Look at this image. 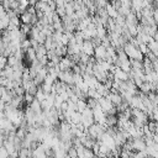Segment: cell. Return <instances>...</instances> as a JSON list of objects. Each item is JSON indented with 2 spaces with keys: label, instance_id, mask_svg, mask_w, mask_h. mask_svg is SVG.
Wrapping results in <instances>:
<instances>
[{
  "label": "cell",
  "instance_id": "obj_1",
  "mask_svg": "<svg viewBox=\"0 0 158 158\" xmlns=\"http://www.w3.org/2000/svg\"><path fill=\"white\" fill-rule=\"evenodd\" d=\"M123 51H125V53L127 54V57H128L131 60H139V62H143V59H144V56L141 53V51H139L137 47H135L132 43H130V42H127V43L123 46Z\"/></svg>",
  "mask_w": 158,
  "mask_h": 158
},
{
  "label": "cell",
  "instance_id": "obj_2",
  "mask_svg": "<svg viewBox=\"0 0 158 158\" xmlns=\"http://www.w3.org/2000/svg\"><path fill=\"white\" fill-rule=\"evenodd\" d=\"M73 77H74V73L72 70H64V72H59L58 74V79L59 81L67 84V85H74V80H73Z\"/></svg>",
  "mask_w": 158,
  "mask_h": 158
},
{
  "label": "cell",
  "instance_id": "obj_3",
  "mask_svg": "<svg viewBox=\"0 0 158 158\" xmlns=\"http://www.w3.org/2000/svg\"><path fill=\"white\" fill-rule=\"evenodd\" d=\"M99 142L102 143V144H105L110 151H114V149L117 148L116 144H115V139H114V137H112L111 135H109L106 131H105V133L101 136V138L99 139Z\"/></svg>",
  "mask_w": 158,
  "mask_h": 158
},
{
  "label": "cell",
  "instance_id": "obj_4",
  "mask_svg": "<svg viewBox=\"0 0 158 158\" xmlns=\"http://www.w3.org/2000/svg\"><path fill=\"white\" fill-rule=\"evenodd\" d=\"M73 65H74V63H73L72 58H70V57H68V56L62 57V58H60V60H59V64H58V67H59L60 72L70 70V68H73Z\"/></svg>",
  "mask_w": 158,
  "mask_h": 158
},
{
  "label": "cell",
  "instance_id": "obj_5",
  "mask_svg": "<svg viewBox=\"0 0 158 158\" xmlns=\"http://www.w3.org/2000/svg\"><path fill=\"white\" fill-rule=\"evenodd\" d=\"M106 52L107 49L104 47V46H98L95 47V51H94V58L96 59V62H100V60H105L106 59Z\"/></svg>",
  "mask_w": 158,
  "mask_h": 158
},
{
  "label": "cell",
  "instance_id": "obj_6",
  "mask_svg": "<svg viewBox=\"0 0 158 158\" xmlns=\"http://www.w3.org/2000/svg\"><path fill=\"white\" fill-rule=\"evenodd\" d=\"M94 51H95V46L93 44L91 40H88V41H84L83 44H81V53H85L88 56H94Z\"/></svg>",
  "mask_w": 158,
  "mask_h": 158
},
{
  "label": "cell",
  "instance_id": "obj_7",
  "mask_svg": "<svg viewBox=\"0 0 158 158\" xmlns=\"http://www.w3.org/2000/svg\"><path fill=\"white\" fill-rule=\"evenodd\" d=\"M114 81H127L130 80V77H128V73L123 72L122 69H120L118 67L116 68L115 73H114Z\"/></svg>",
  "mask_w": 158,
  "mask_h": 158
},
{
  "label": "cell",
  "instance_id": "obj_8",
  "mask_svg": "<svg viewBox=\"0 0 158 158\" xmlns=\"http://www.w3.org/2000/svg\"><path fill=\"white\" fill-rule=\"evenodd\" d=\"M132 148H133V151H136V152L146 151L147 146H146L144 138H135V139H132Z\"/></svg>",
  "mask_w": 158,
  "mask_h": 158
},
{
  "label": "cell",
  "instance_id": "obj_9",
  "mask_svg": "<svg viewBox=\"0 0 158 158\" xmlns=\"http://www.w3.org/2000/svg\"><path fill=\"white\" fill-rule=\"evenodd\" d=\"M106 98H107V99H110V101L112 102V105H114L115 107L120 106V105L123 102L122 96L120 95V93H114V91H110V94H109Z\"/></svg>",
  "mask_w": 158,
  "mask_h": 158
},
{
  "label": "cell",
  "instance_id": "obj_10",
  "mask_svg": "<svg viewBox=\"0 0 158 158\" xmlns=\"http://www.w3.org/2000/svg\"><path fill=\"white\" fill-rule=\"evenodd\" d=\"M105 10H106V12H107L109 17H110V19H112V20H115V19L118 16V11H117L112 5H111V2H107V5H106Z\"/></svg>",
  "mask_w": 158,
  "mask_h": 158
},
{
  "label": "cell",
  "instance_id": "obj_11",
  "mask_svg": "<svg viewBox=\"0 0 158 158\" xmlns=\"http://www.w3.org/2000/svg\"><path fill=\"white\" fill-rule=\"evenodd\" d=\"M28 106L31 107V110H32L35 114H42V112H43L42 106H41V102H40L37 99H35V100H33Z\"/></svg>",
  "mask_w": 158,
  "mask_h": 158
},
{
  "label": "cell",
  "instance_id": "obj_12",
  "mask_svg": "<svg viewBox=\"0 0 158 158\" xmlns=\"http://www.w3.org/2000/svg\"><path fill=\"white\" fill-rule=\"evenodd\" d=\"M32 16L30 12L25 11L23 14L20 15V20H21V23H25V25H31V21H32Z\"/></svg>",
  "mask_w": 158,
  "mask_h": 158
},
{
  "label": "cell",
  "instance_id": "obj_13",
  "mask_svg": "<svg viewBox=\"0 0 158 158\" xmlns=\"http://www.w3.org/2000/svg\"><path fill=\"white\" fill-rule=\"evenodd\" d=\"M106 36H107V30H106V27L102 26V25L96 26V37H99L100 40H102V38L106 37Z\"/></svg>",
  "mask_w": 158,
  "mask_h": 158
},
{
  "label": "cell",
  "instance_id": "obj_14",
  "mask_svg": "<svg viewBox=\"0 0 158 158\" xmlns=\"http://www.w3.org/2000/svg\"><path fill=\"white\" fill-rule=\"evenodd\" d=\"M36 49V54H37V59H41V58H43V57H47V49H46V47L43 46V44H40L37 48H35Z\"/></svg>",
  "mask_w": 158,
  "mask_h": 158
},
{
  "label": "cell",
  "instance_id": "obj_15",
  "mask_svg": "<svg viewBox=\"0 0 158 158\" xmlns=\"http://www.w3.org/2000/svg\"><path fill=\"white\" fill-rule=\"evenodd\" d=\"M86 96H88V99H94V100H96V101L101 98V95L96 91V89H89L88 93H86Z\"/></svg>",
  "mask_w": 158,
  "mask_h": 158
},
{
  "label": "cell",
  "instance_id": "obj_16",
  "mask_svg": "<svg viewBox=\"0 0 158 158\" xmlns=\"http://www.w3.org/2000/svg\"><path fill=\"white\" fill-rule=\"evenodd\" d=\"M139 91L141 93H143V94H149L151 91H152V84L151 83H147V81H144L141 86H139Z\"/></svg>",
  "mask_w": 158,
  "mask_h": 158
},
{
  "label": "cell",
  "instance_id": "obj_17",
  "mask_svg": "<svg viewBox=\"0 0 158 158\" xmlns=\"http://www.w3.org/2000/svg\"><path fill=\"white\" fill-rule=\"evenodd\" d=\"M148 48H149V52H152L154 56L158 57V42H156L154 40L151 41V42L148 43Z\"/></svg>",
  "mask_w": 158,
  "mask_h": 158
},
{
  "label": "cell",
  "instance_id": "obj_18",
  "mask_svg": "<svg viewBox=\"0 0 158 158\" xmlns=\"http://www.w3.org/2000/svg\"><path fill=\"white\" fill-rule=\"evenodd\" d=\"M86 107H88V101L86 100H78V102H77V111L78 112L81 114Z\"/></svg>",
  "mask_w": 158,
  "mask_h": 158
},
{
  "label": "cell",
  "instance_id": "obj_19",
  "mask_svg": "<svg viewBox=\"0 0 158 158\" xmlns=\"http://www.w3.org/2000/svg\"><path fill=\"white\" fill-rule=\"evenodd\" d=\"M46 98H47V94H44L43 90H42L41 86H40L38 90H37V93H36V95H35V99H37L40 102H43V101L46 100Z\"/></svg>",
  "mask_w": 158,
  "mask_h": 158
},
{
  "label": "cell",
  "instance_id": "obj_20",
  "mask_svg": "<svg viewBox=\"0 0 158 158\" xmlns=\"http://www.w3.org/2000/svg\"><path fill=\"white\" fill-rule=\"evenodd\" d=\"M31 30H32V25H25V23H21V26H20V31L23 33V35H30V32H31Z\"/></svg>",
  "mask_w": 158,
  "mask_h": 158
},
{
  "label": "cell",
  "instance_id": "obj_21",
  "mask_svg": "<svg viewBox=\"0 0 158 158\" xmlns=\"http://www.w3.org/2000/svg\"><path fill=\"white\" fill-rule=\"evenodd\" d=\"M30 48H31V41H30V38L23 40V41L21 42V49L26 53V52H27V49H30Z\"/></svg>",
  "mask_w": 158,
  "mask_h": 158
},
{
  "label": "cell",
  "instance_id": "obj_22",
  "mask_svg": "<svg viewBox=\"0 0 158 158\" xmlns=\"http://www.w3.org/2000/svg\"><path fill=\"white\" fill-rule=\"evenodd\" d=\"M19 63H20V60H17V58H16L14 54L7 58V65H10V67H15V65L19 64Z\"/></svg>",
  "mask_w": 158,
  "mask_h": 158
},
{
  "label": "cell",
  "instance_id": "obj_23",
  "mask_svg": "<svg viewBox=\"0 0 158 158\" xmlns=\"http://www.w3.org/2000/svg\"><path fill=\"white\" fill-rule=\"evenodd\" d=\"M138 49L141 51V53L146 57L147 54H148V52H149V48H148V44H146V43H141L139 44V47H138Z\"/></svg>",
  "mask_w": 158,
  "mask_h": 158
},
{
  "label": "cell",
  "instance_id": "obj_24",
  "mask_svg": "<svg viewBox=\"0 0 158 158\" xmlns=\"http://www.w3.org/2000/svg\"><path fill=\"white\" fill-rule=\"evenodd\" d=\"M35 100V96L33 95H31V94H27V93H25V95H23V101L27 104V106L32 102Z\"/></svg>",
  "mask_w": 158,
  "mask_h": 158
},
{
  "label": "cell",
  "instance_id": "obj_25",
  "mask_svg": "<svg viewBox=\"0 0 158 158\" xmlns=\"http://www.w3.org/2000/svg\"><path fill=\"white\" fill-rule=\"evenodd\" d=\"M23 51L21 49V48H19V49H16L15 51V53H14V56L17 58V60H20V62H22V58H23Z\"/></svg>",
  "mask_w": 158,
  "mask_h": 158
},
{
  "label": "cell",
  "instance_id": "obj_26",
  "mask_svg": "<svg viewBox=\"0 0 158 158\" xmlns=\"http://www.w3.org/2000/svg\"><path fill=\"white\" fill-rule=\"evenodd\" d=\"M10 22H11L12 25H15L16 27L21 26V20H20V16H14V17H11V19H10Z\"/></svg>",
  "mask_w": 158,
  "mask_h": 158
},
{
  "label": "cell",
  "instance_id": "obj_27",
  "mask_svg": "<svg viewBox=\"0 0 158 158\" xmlns=\"http://www.w3.org/2000/svg\"><path fill=\"white\" fill-rule=\"evenodd\" d=\"M67 156H68L69 158H78V153H77V149H75V147H72V148L68 151Z\"/></svg>",
  "mask_w": 158,
  "mask_h": 158
},
{
  "label": "cell",
  "instance_id": "obj_28",
  "mask_svg": "<svg viewBox=\"0 0 158 158\" xmlns=\"http://www.w3.org/2000/svg\"><path fill=\"white\" fill-rule=\"evenodd\" d=\"M84 158H95V154H94L93 149L85 148V149H84Z\"/></svg>",
  "mask_w": 158,
  "mask_h": 158
},
{
  "label": "cell",
  "instance_id": "obj_29",
  "mask_svg": "<svg viewBox=\"0 0 158 158\" xmlns=\"http://www.w3.org/2000/svg\"><path fill=\"white\" fill-rule=\"evenodd\" d=\"M56 14H57L60 19H63V17L65 16V9H64V7H57V9H56Z\"/></svg>",
  "mask_w": 158,
  "mask_h": 158
},
{
  "label": "cell",
  "instance_id": "obj_30",
  "mask_svg": "<svg viewBox=\"0 0 158 158\" xmlns=\"http://www.w3.org/2000/svg\"><path fill=\"white\" fill-rule=\"evenodd\" d=\"M10 156H9V152L6 151V148L2 146V147H0V158H9Z\"/></svg>",
  "mask_w": 158,
  "mask_h": 158
},
{
  "label": "cell",
  "instance_id": "obj_31",
  "mask_svg": "<svg viewBox=\"0 0 158 158\" xmlns=\"http://www.w3.org/2000/svg\"><path fill=\"white\" fill-rule=\"evenodd\" d=\"M67 110H68V102L64 101V102L62 104V106H60V111H62V112H65Z\"/></svg>",
  "mask_w": 158,
  "mask_h": 158
},
{
  "label": "cell",
  "instance_id": "obj_32",
  "mask_svg": "<svg viewBox=\"0 0 158 158\" xmlns=\"http://www.w3.org/2000/svg\"><path fill=\"white\" fill-rule=\"evenodd\" d=\"M56 5H57V7H64V1L58 0V1H56Z\"/></svg>",
  "mask_w": 158,
  "mask_h": 158
},
{
  "label": "cell",
  "instance_id": "obj_33",
  "mask_svg": "<svg viewBox=\"0 0 158 158\" xmlns=\"http://www.w3.org/2000/svg\"><path fill=\"white\" fill-rule=\"evenodd\" d=\"M5 106H6V104H4V102L0 100V112H2V111L5 110Z\"/></svg>",
  "mask_w": 158,
  "mask_h": 158
},
{
  "label": "cell",
  "instance_id": "obj_34",
  "mask_svg": "<svg viewBox=\"0 0 158 158\" xmlns=\"http://www.w3.org/2000/svg\"><path fill=\"white\" fill-rule=\"evenodd\" d=\"M153 142L158 146V135H156V133H154V136H153Z\"/></svg>",
  "mask_w": 158,
  "mask_h": 158
},
{
  "label": "cell",
  "instance_id": "obj_35",
  "mask_svg": "<svg viewBox=\"0 0 158 158\" xmlns=\"http://www.w3.org/2000/svg\"><path fill=\"white\" fill-rule=\"evenodd\" d=\"M153 158H158V151H156L154 153H153V156H152Z\"/></svg>",
  "mask_w": 158,
  "mask_h": 158
},
{
  "label": "cell",
  "instance_id": "obj_36",
  "mask_svg": "<svg viewBox=\"0 0 158 158\" xmlns=\"http://www.w3.org/2000/svg\"><path fill=\"white\" fill-rule=\"evenodd\" d=\"M1 54H2V53H1V51H0V56H1Z\"/></svg>",
  "mask_w": 158,
  "mask_h": 158
}]
</instances>
